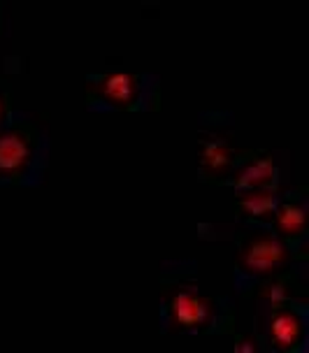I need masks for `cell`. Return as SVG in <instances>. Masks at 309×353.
<instances>
[{
    "mask_svg": "<svg viewBox=\"0 0 309 353\" xmlns=\"http://www.w3.org/2000/svg\"><path fill=\"white\" fill-rule=\"evenodd\" d=\"M232 191H272L281 188V168L268 149H242L228 184Z\"/></svg>",
    "mask_w": 309,
    "mask_h": 353,
    "instance_id": "ba28073f",
    "label": "cell"
},
{
    "mask_svg": "<svg viewBox=\"0 0 309 353\" xmlns=\"http://www.w3.org/2000/svg\"><path fill=\"white\" fill-rule=\"evenodd\" d=\"M23 65L19 56H0V77H10V74H21Z\"/></svg>",
    "mask_w": 309,
    "mask_h": 353,
    "instance_id": "7c38bea8",
    "label": "cell"
},
{
    "mask_svg": "<svg viewBox=\"0 0 309 353\" xmlns=\"http://www.w3.org/2000/svg\"><path fill=\"white\" fill-rule=\"evenodd\" d=\"M300 281L305 276L286 274L256 288L254 335L265 353H307L309 307L298 291Z\"/></svg>",
    "mask_w": 309,
    "mask_h": 353,
    "instance_id": "3957f363",
    "label": "cell"
},
{
    "mask_svg": "<svg viewBox=\"0 0 309 353\" xmlns=\"http://www.w3.org/2000/svg\"><path fill=\"white\" fill-rule=\"evenodd\" d=\"M3 23H5L3 21V5H0V30H3Z\"/></svg>",
    "mask_w": 309,
    "mask_h": 353,
    "instance_id": "4fadbf2b",
    "label": "cell"
},
{
    "mask_svg": "<svg viewBox=\"0 0 309 353\" xmlns=\"http://www.w3.org/2000/svg\"><path fill=\"white\" fill-rule=\"evenodd\" d=\"M84 105L91 112H154L161 107V79L135 70L88 72Z\"/></svg>",
    "mask_w": 309,
    "mask_h": 353,
    "instance_id": "5b68a950",
    "label": "cell"
},
{
    "mask_svg": "<svg viewBox=\"0 0 309 353\" xmlns=\"http://www.w3.org/2000/svg\"><path fill=\"white\" fill-rule=\"evenodd\" d=\"M232 353H265V349L254 332H237L232 337Z\"/></svg>",
    "mask_w": 309,
    "mask_h": 353,
    "instance_id": "30bf717a",
    "label": "cell"
},
{
    "mask_svg": "<svg viewBox=\"0 0 309 353\" xmlns=\"http://www.w3.org/2000/svg\"><path fill=\"white\" fill-rule=\"evenodd\" d=\"M52 156L49 128L30 112L14 110L0 125V186H37Z\"/></svg>",
    "mask_w": 309,
    "mask_h": 353,
    "instance_id": "277c9868",
    "label": "cell"
},
{
    "mask_svg": "<svg viewBox=\"0 0 309 353\" xmlns=\"http://www.w3.org/2000/svg\"><path fill=\"white\" fill-rule=\"evenodd\" d=\"M159 327L166 335H235L237 307L205 291L191 258H168L159 268Z\"/></svg>",
    "mask_w": 309,
    "mask_h": 353,
    "instance_id": "6da1fadb",
    "label": "cell"
},
{
    "mask_svg": "<svg viewBox=\"0 0 309 353\" xmlns=\"http://www.w3.org/2000/svg\"><path fill=\"white\" fill-rule=\"evenodd\" d=\"M239 154H242V149H237L228 135L203 130V137H200L198 144L200 181L210 186H226L239 161Z\"/></svg>",
    "mask_w": 309,
    "mask_h": 353,
    "instance_id": "52a82bcc",
    "label": "cell"
},
{
    "mask_svg": "<svg viewBox=\"0 0 309 353\" xmlns=\"http://www.w3.org/2000/svg\"><path fill=\"white\" fill-rule=\"evenodd\" d=\"M205 242H226L235 251V293L256 291L261 283L286 274H307V256L281 242L270 223L258 221H205L198 225Z\"/></svg>",
    "mask_w": 309,
    "mask_h": 353,
    "instance_id": "7a4b0ae2",
    "label": "cell"
},
{
    "mask_svg": "<svg viewBox=\"0 0 309 353\" xmlns=\"http://www.w3.org/2000/svg\"><path fill=\"white\" fill-rule=\"evenodd\" d=\"M279 195L281 188H272V191H235L237 219L268 223L277 203H279Z\"/></svg>",
    "mask_w": 309,
    "mask_h": 353,
    "instance_id": "9c48e42d",
    "label": "cell"
},
{
    "mask_svg": "<svg viewBox=\"0 0 309 353\" xmlns=\"http://www.w3.org/2000/svg\"><path fill=\"white\" fill-rule=\"evenodd\" d=\"M307 191L302 186L281 191L279 203H277L272 216L268 221L281 242L298 256H307Z\"/></svg>",
    "mask_w": 309,
    "mask_h": 353,
    "instance_id": "8992f818",
    "label": "cell"
},
{
    "mask_svg": "<svg viewBox=\"0 0 309 353\" xmlns=\"http://www.w3.org/2000/svg\"><path fill=\"white\" fill-rule=\"evenodd\" d=\"M12 114H14V107H12V93L8 91V86L0 81V125L8 123Z\"/></svg>",
    "mask_w": 309,
    "mask_h": 353,
    "instance_id": "8fae6325",
    "label": "cell"
}]
</instances>
